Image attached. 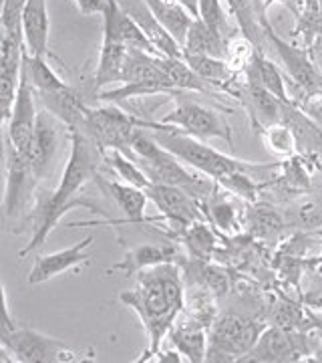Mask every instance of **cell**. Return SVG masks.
I'll use <instances>...</instances> for the list:
<instances>
[{"mask_svg":"<svg viewBox=\"0 0 322 363\" xmlns=\"http://www.w3.org/2000/svg\"><path fill=\"white\" fill-rule=\"evenodd\" d=\"M105 164L115 172L117 178H121L125 184H131L135 188L147 190L149 184H151V180L147 178V174L143 172L142 166L121 150H107L105 152Z\"/></svg>","mask_w":322,"mask_h":363,"instance_id":"31","label":"cell"},{"mask_svg":"<svg viewBox=\"0 0 322 363\" xmlns=\"http://www.w3.org/2000/svg\"><path fill=\"white\" fill-rule=\"evenodd\" d=\"M75 130L85 131L103 150V154L107 150H121L129 154L133 133L139 130V117L129 116L115 105L89 107L81 128Z\"/></svg>","mask_w":322,"mask_h":363,"instance_id":"8","label":"cell"},{"mask_svg":"<svg viewBox=\"0 0 322 363\" xmlns=\"http://www.w3.org/2000/svg\"><path fill=\"white\" fill-rule=\"evenodd\" d=\"M127 52L129 49L119 40L115 30L109 25H103V45H101V52H99L97 71L91 81L97 93L113 83H121Z\"/></svg>","mask_w":322,"mask_h":363,"instance_id":"18","label":"cell"},{"mask_svg":"<svg viewBox=\"0 0 322 363\" xmlns=\"http://www.w3.org/2000/svg\"><path fill=\"white\" fill-rule=\"evenodd\" d=\"M204 204H206L204 208H207L206 218L212 222L214 226H218L219 230H224L226 234H234L240 230L238 210H236L224 196L219 194L218 190L209 196Z\"/></svg>","mask_w":322,"mask_h":363,"instance_id":"32","label":"cell"},{"mask_svg":"<svg viewBox=\"0 0 322 363\" xmlns=\"http://www.w3.org/2000/svg\"><path fill=\"white\" fill-rule=\"evenodd\" d=\"M127 156L133 157L142 166L151 182L181 188L188 194H192L197 202H206L207 198L216 192V184L209 180V176L206 174L195 176L192 172H188L181 166V160H178L166 147H161L142 128L133 133Z\"/></svg>","mask_w":322,"mask_h":363,"instance_id":"4","label":"cell"},{"mask_svg":"<svg viewBox=\"0 0 322 363\" xmlns=\"http://www.w3.org/2000/svg\"><path fill=\"white\" fill-rule=\"evenodd\" d=\"M230 6V13L238 21V26L242 28V35L246 39H250L256 47H264L266 43V35H264V26L262 21L266 14L260 13L254 0H226Z\"/></svg>","mask_w":322,"mask_h":363,"instance_id":"28","label":"cell"},{"mask_svg":"<svg viewBox=\"0 0 322 363\" xmlns=\"http://www.w3.org/2000/svg\"><path fill=\"white\" fill-rule=\"evenodd\" d=\"M297 25L292 37H300L309 49L314 40L322 37V0H302L297 13Z\"/></svg>","mask_w":322,"mask_h":363,"instance_id":"30","label":"cell"},{"mask_svg":"<svg viewBox=\"0 0 322 363\" xmlns=\"http://www.w3.org/2000/svg\"><path fill=\"white\" fill-rule=\"evenodd\" d=\"M0 353L4 355L2 362H6V355H13V362L21 363H79L97 359L93 350H75L61 339L28 327H16L11 335L0 337Z\"/></svg>","mask_w":322,"mask_h":363,"instance_id":"5","label":"cell"},{"mask_svg":"<svg viewBox=\"0 0 322 363\" xmlns=\"http://www.w3.org/2000/svg\"><path fill=\"white\" fill-rule=\"evenodd\" d=\"M260 49L250 39L242 37H230L228 47H226V63L230 65L236 75H244L246 69L252 65V61L256 59Z\"/></svg>","mask_w":322,"mask_h":363,"instance_id":"35","label":"cell"},{"mask_svg":"<svg viewBox=\"0 0 322 363\" xmlns=\"http://www.w3.org/2000/svg\"><path fill=\"white\" fill-rule=\"evenodd\" d=\"M157 357H155V362H159V363H181V362H185V357L181 355L180 351L176 350V351H157L155 353Z\"/></svg>","mask_w":322,"mask_h":363,"instance_id":"43","label":"cell"},{"mask_svg":"<svg viewBox=\"0 0 322 363\" xmlns=\"http://www.w3.org/2000/svg\"><path fill=\"white\" fill-rule=\"evenodd\" d=\"M117 2L123 9V13H127L137 25L142 26L145 37L151 40L159 57H183V49L180 47V43L173 39L168 33V28L155 18V14L145 4V0H117Z\"/></svg>","mask_w":322,"mask_h":363,"instance_id":"17","label":"cell"},{"mask_svg":"<svg viewBox=\"0 0 322 363\" xmlns=\"http://www.w3.org/2000/svg\"><path fill=\"white\" fill-rule=\"evenodd\" d=\"M57 150H59L57 117L45 109V111L39 113L35 138H33L30 147L26 152V157H28V164H30V169H33V176H35L37 184L40 180H45L47 172L51 169L54 156H57Z\"/></svg>","mask_w":322,"mask_h":363,"instance_id":"16","label":"cell"},{"mask_svg":"<svg viewBox=\"0 0 322 363\" xmlns=\"http://www.w3.org/2000/svg\"><path fill=\"white\" fill-rule=\"evenodd\" d=\"M69 138H71V152L67 157L61 180L52 190V194L40 202L39 210L35 214L30 242L18 252V259H25L26 255L39 250L47 242L49 234L54 230L59 220L71 208L87 204V202L79 200L77 192L87 182L97 180L99 169L105 164L103 150L93 142L85 131L73 128V130H69Z\"/></svg>","mask_w":322,"mask_h":363,"instance_id":"2","label":"cell"},{"mask_svg":"<svg viewBox=\"0 0 322 363\" xmlns=\"http://www.w3.org/2000/svg\"><path fill=\"white\" fill-rule=\"evenodd\" d=\"M145 192L161 212V216L169 222V226L180 233H183L188 226H192L193 222L206 220V214L200 206L202 202H197L192 194H188L181 188L151 182Z\"/></svg>","mask_w":322,"mask_h":363,"instance_id":"11","label":"cell"},{"mask_svg":"<svg viewBox=\"0 0 322 363\" xmlns=\"http://www.w3.org/2000/svg\"><path fill=\"white\" fill-rule=\"evenodd\" d=\"M39 93L33 87L30 79L26 75L25 63H23V73H21V87L16 93V104H14L13 117L6 125V142L13 145L14 150L26 154L30 142L35 138V130H37V119H39V111L35 107V97Z\"/></svg>","mask_w":322,"mask_h":363,"instance_id":"12","label":"cell"},{"mask_svg":"<svg viewBox=\"0 0 322 363\" xmlns=\"http://www.w3.org/2000/svg\"><path fill=\"white\" fill-rule=\"evenodd\" d=\"M25 71L33 87L37 89V93H49V91H57L64 87L63 79L59 77L52 67L47 63V59H39V57H30L25 52Z\"/></svg>","mask_w":322,"mask_h":363,"instance_id":"33","label":"cell"},{"mask_svg":"<svg viewBox=\"0 0 322 363\" xmlns=\"http://www.w3.org/2000/svg\"><path fill=\"white\" fill-rule=\"evenodd\" d=\"M209 28L222 33L224 37L230 39V21H228V14L226 9L222 6V0H200V16Z\"/></svg>","mask_w":322,"mask_h":363,"instance_id":"38","label":"cell"},{"mask_svg":"<svg viewBox=\"0 0 322 363\" xmlns=\"http://www.w3.org/2000/svg\"><path fill=\"white\" fill-rule=\"evenodd\" d=\"M159 123L171 125L181 133H188L202 142L204 140H224V142H228L230 147L234 145L232 128L228 125V121L212 107L195 104V101H188V99L180 101L173 111L161 117Z\"/></svg>","mask_w":322,"mask_h":363,"instance_id":"9","label":"cell"},{"mask_svg":"<svg viewBox=\"0 0 322 363\" xmlns=\"http://www.w3.org/2000/svg\"><path fill=\"white\" fill-rule=\"evenodd\" d=\"M309 351L304 350V339L290 333L284 327H266L258 337L256 345L246 355L242 362L260 363H282L298 362Z\"/></svg>","mask_w":322,"mask_h":363,"instance_id":"13","label":"cell"},{"mask_svg":"<svg viewBox=\"0 0 322 363\" xmlns=\"http://www.w3.org/2000/svg\"><path fill=\"white\" fill-rule=\"evenodd\" d=\"M244 79L246 81L256 83V85L264 87V89H268L270 93H274L280 101H290L280 69L274 65L262 51L258 52L256 59L252 61V65L246 69Z\"/></svg>","mask_w":322,"mask_h":363,"instance_id":"27","label":"cell"},{"mask_svg":"<svg viewBox=\"0 0 322 363\" xmlns=\"http://www.w3.org/2000/svg\"><path fill=\"white\" fill-rule=\"evenodd\" d=\"M119 301L142 319L149 345L139 362H149L161 350V341L168 337L178 315L185 307L180 269L173 262L145 269L139 272L135 289L123 291Z\"/></svg>","mask_w":322,"mask_h":363,"instance_id":"1","label":"cell"},{"mask_svg":"<svg viewBox=\"0 0 322 363\" xmlns=\"http://www.w3.org/2000/svg\"><path fill=\"white\" fill-rule=\"evenodd\" d=\"M28 0H2V14H0V23H2V35L18 40L21 45H25L23 39V13Z\"/></svg>","mask_w":322,"mask_h":363,"instance_id":"36","label":"cell"},{"mask_svg":"<svg viewBox=\"0 0 322 363\" xmlns=\"http://www.w3.org/2000/svg\"><path fill=\"white\" fill-rule=\"evenodd\" d=\"M252 178L254 176L244 174V172H234V174H228V176H222L216 182L226 192H232V194L240 196V198H244L248 202H254L258 194H260V186Z\"/></svg>","mask_w":322,"mask_h":363,"instance_id":"37","label":"cell"},{"mask_svg":"<svg viewBox=\"0 0 322 363\" xmlns=\"http://www.w3.org/2000/svg\"><path fill=\"white\" fill-rule=\"evenodd\" d=\"M99 186L103 188L107 194L115 200L119 210L125 214V220L131 224H142L145 222V204L149 200V196L142 188H135L131 184H121V182L101 180V176H97Z\"/></svg>","mask_w":322,"mask_h":363,"instance_id":"21","label":"cell"},{"mask_svg":"<svg viewBox=\"0 0 322 363\" xmlns=\"http://www.w3.org/2000/svg\"><path fill=\"white\" fill-rule=\"evenodd\" d=\"M49 35H51V21H49L47 0H28L23 13V39H25L26 55L47 59Z\"/></svg>","mask_w":322,"mask_h":363,"instance_id":"20","label":"cell"},{"mask_svg":"<svg viewBox=\"0 0 322 363\" xmlns=\"http://www.w3.org/2000/svg\"><path fill=\"white\" fill-rule=\"evenodd\" d=\"M309 51H310V57H312V61H314V65H316V69L321 71V75H322V37H318V39L310 45Z\"/></svg>","mask_w":322,"mask_h":363,"instance_id":"44","label":"cell"},{"mask_svg":"<svg viewBox=\"0 0 322 363\" xmlns=\"http://www.w3.org/2000/svg\"><path fill=\"white\" fill-rule=\"evenodd\" d=\"M109 0H75V6L83 16H93V14H101L103 16Z\"/></svg>","mask_w":322,"mask_h":363,"instance_id":"42","label":"cell"},{"mask_svg":"<svg viewBox=\"0 0 322 363\" xmlns=\"http://www.w3.org/2000/svg\"><path fill=\"white\" fill-rule=\"evenodd\" d=\"M159 67L168 75L169 81L178 91H195L206 93L209 87L204 79L200 77L183 57H159Z\"/></svg>","mask_w":322,"mask_h":363,"instance_id":"29","label":"cell"},{"mask_svg":"<svg viewBox=\"0 0 322 363\" xmlns=\"http://www.w3.org/2000/svg\"><path fill=\"white\" fill-rule=\"evenodd\" d=\"M159 93H171V95L180 93L173 87L168 75L163 73V69L159 67V57L142 51H129L125 67H123L121 87L99 91L97 101L115 104L121 99L159 95Z\"/></svg>","mask_w":322,"mask_h":363,"instance_id":"6","label":"cell"},{"mask_svg":"<svg viewBox=\"0 0 322 363\" xmlns=\"http://www.w3.org/2000/svg\"><path fill=\"white\" fill-rule=\"evenodd\" d=\"M6 142V140H4ZM37 188L28 157L23 152L14 150L6 142V194H4V212L8 218L21 214L28 196Z\"/></svg>","mask_w":322,"mask_h":363,"instance_id":"14","label":"cell"},{"mask_svg":"<svg viewBox=\"0 0 322 363\" xmlns=\"http://www.w3.org/2000/svg\"><path fill=\"white\" fill-rule=\"evenodd\" d=\"M176 248L173 247H155V245H142L131 248L123 259L109 267L107 272H123V274H139L145 269H151L163 262H173Z\"/></svg>","mask_w":322,"mask_h":363,"instance_id":"22","label":"cell"},{"mask_svg":"<svg viewBox=\"0 0 322 363\" xmlns=\"http://www.w3.org/2000/svg\"><path fill=\"white\" fill-rule=\"evenodd\" d=\"M16 319L11 315V305H8V293L6 289L2 286V319H0V337H6L11 335L14 329H16Z\"/></svg>","mask_w":322,"mask_h":363,"instance_id":"41","label":"cell"},{"mask_svg":"<svg viewBox=\"0 0 322 363\" xmlns=\"http://www.w3.org/2000/svg\"><path fill=\"white\" fill-rule=\"evenodd\" d=\"M262 138H264L268 152L274 154V156H292L298 145L294 131L284 121H278V123H272L268 128H264Z\"/></svg>","mask_w":322,"mask_h":363,"instance_id":"34","label":"cell"},{"mask_svg":"<svg viewBox=\"0 0 322 363\" xmlns=\"http://www.w3.org/2000/svg\"><path fill=\"white\" fill-rule=\"evenodd\" d=\"M183 238H185V245L192 248V252L197 257H207L209 250L214 248V234L204 220L193 222L192 226H188L183 230Z\"/></svg>","mask_w":322,"mask_h":363,"instance_id":"39","label":"cell"},{"mask_svg":"<svg viewBox=\"0 0 322 363\" xmlns=\"http://www.w3.org/2000/svg\"><path fill=\"white\" fill-rule=\"evenodd\" d=\"M145 4L151 9V13L155 14V18L161 25L168 28V33L173 39L180 43V47L183 49V43L188 37V30L195 21V16L192 13H188L181 4L178 2H169V0H145Z\"/></svg>","mask_w":322,"mask_h":363,"instance_id":"25","label":"cell"},{"mask_svg":"<svg viewBox=\"0 0 322 363\" xmlns=\"http://www.w3.org/2000/svg\"><path fill=\"white\" fill-rule=\"evenodd\" d=\"M171 345L185 357V362H207V331L206 327L193 323H181L169 331Z\"/></svg>","mask_w":322,"mask_h":363,"instance_id":"24","label":"cell"},{"mask_svg":"<svg viewBox=\"0 0 322 363\" xmlns=\"http://www.w3.org/2000/svg\"><path fill=\"white\" fill-rule=\"evenodd\" d=\"M139 128L145 130L155 142L161 147H166L173 156L181 160L183 164L192 166L200 174H206L212 180H218L222 176H228L234 172H244V174H260V172H268L274 166H260V164H250L244 160H236L232 156H226L218 150H214L212 145H207L197 138H192L188 133H181L171 125H163L159 121H147L139 119Z\"/></svg>","mask_w":322,"mask_h":363,"instance_id":"3","label":"cell"},{"mask_svg":"<svg viewBox=\"0 0 322 363\" xmlns=\"http://www.w3.org/2000/svg\"><path fill=\"white\" fill-rule=\"evenodd\" d=\"M316 168H318L322 172V162H318V164H316Z\"/></svg>","mask_w":322,"mask_h":363,"instance_id":"47","label":"cell"},{"mask_svg":"<svg viewBox=\"0 0 322 363\" xmlns=\"http://www.w3.org/2000/svg\"><path fill=\"white\" fill-rule=\"evenodd\" d=\"M312 359H314V362H322V347L314 351V357H312Z\"/></svg>","mask_w":322,"mask_h":363,"instance_id":"46","label":"cell"},{"mask_svg":"<svg viewBox=\"0 0 322 363\" xmlns=\"http://www.w3.org/2000/svg\"><path fill=\"white\" fill-rule=\"evenodd\" d=\"M236 87L238 89H232L230 93L232 95H240V99L244 101L246 109L250 111L252 119L264 128H268L272 123H278L282 121V109L286 101H280L274 93H270L268 89L260 87L252 81H236Z\"/></svg>","mask_w":322,"mask_h":363,"instance_id":"19","label":"cell"},{"mask_svg":"<svg viewBox=\"0 0 322 363\" xmlns=\"http://www.w3.org/2000/svg\"><path fill=\"white\" fill-rule=\"evenodd\" d=\"M93 242H95V236L89 234V236H85L81 242L73 245V247L39 257V259L35 260L30 272H28V279H26L28 285H42V283L51 281V279L63 274V272L77 269L81 264H87L91 259L89 255H87V248Z\"/></svg>","mask_w":322,"mask_h":363,"instance_id":"15","label":"cell"},{"mask_svg":"<svg viewBox=\"0 0 322 363\" xmlns=\"http://www.w3.org/2000/svg\"><path fill=\"white\" fill-rule=\"evenodd\" d=\"M262 26H264L266 43L276 51L280 63L286 69V75L294 81V85L304 93V97L314 95V93H322V75L314 65L309 49H300L297 45L284 40L282 37H278L276 30L272 28L268 16H264Z\"/></svg>","mask_w":322,"mask_h":363,"instance_id":"10","label":"cell"},{"mask_svg":"<svg viewBox=\"0 0 322 363\" xmlns=\"http://www.w3.org/2000/svg\"><path fill=\"white\" fill-rule=\"evenodd\" d=\"M169 2H178L188 13H192L195 18L200 16V0H169Z\"/></svg>","mask_w":322,"mask_h":363,"instance_id":"45","label":"cell"},{"mask_svg":"<svg viewBox=\"0 0 322 363\" xmlns=\"http://www.w3.org/2000/svg\"><path fill=\"white\" fill-rule=\"evenodd\" d=\"M226 47H228V37L209 28L202 18H195L183 43V55H209V57L226 59Z\"/></svg>","mask_w":322,"mask_h":363,"instance_id":"23","label":"cell"},{"mask_svg":"<svg viewBox=\"0 0 322 363\" xmlns=\"http://www.w3.org/2000/svg\"><path fill=\"white\" fill-rule=\"evenodd\" d=\"M266 327L240 315H224L209 327L207 362H242Z\"/></svg>","mask_w":322,"mask_h":363,"instance_id":"7","label":"cell"},{"mask_svg":"<svg viewBox=\"0 0 322 363\" xmlns=\"http://www.w3.org/2000/svg\"><path fill=\"white\" fill-rule=\"evenodd\" d=\"M248 224L260 236H270V234H276L282 228L280 216L272 208H256V210H252L250 216H248Z\"/></svg>","mask_w":322,"mask_h":363,"instance_id":"40","label":"cell"},{"mask_svg":"<svg viewBox=\"0 0 322 363\" xmlns=\"http://www.w3.org/2000/svg\"><path fill=\"white\" fill-rule=\"evenodd\" d=\"M183 59L188 61V65L192 67L200 77L206 81L207 85L228 91L238 77L230 69V65L226 63V59L209 57V55H183Z\"/></svg>","mask_w":322,"mask_h":363,"instance_id":"26","label":"cell"}]
</instances>
